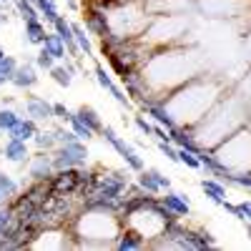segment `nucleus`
I'll return each mask as SVG.
<instances>
[{"mask_svg":"<svg viewBox=\"0 0 251 251\" xmlns=\"http://www.w3.org/2000/svg\"><path fill=\"white\" fill-rule=\"evenodd\" d=\"M73 239L80 241V246H113L123 221L118 214H108L100 208H80V214L68 224Z\"/></svg>","mask_w":251,"mask_h":251,"instance_id":"nucleus-1","label":"nucleus"},{"mask_svg":"<svg viewBox=\"0 0 251 251\" xmlns=\"http://www.w3.org/2000/svg\"><path fill=\"white\" fill-rule=\"evenodd\" d=\"M131 186V178L126 171H103L96 169V181H93V191L86 199H118L126 194V188ZM83 199V201H86Z\"/></svg>","mask_w":251,"mask_h":251,"instance_id":"nucleus-2","label":"nucleus"},{"mask_svg":"<svg viewBox=\"0 0 251 251\" xmlns=\"http://www.w3.org/2000/svg\"><path fill=\"white\" fill-rule=\"evenodd\" d=\"M86 163H88V149L80 138L55 146V151H53L55 171H60V169H80V166H86Z\"/></svg>","mask_w":251,"mask_h":251,"instance_id":"nucleus-3","label":"nucleus"},{"mask_svg":"<svg viewBox=\"0 0 251 251\" xmlns=\"http://www.w3.org/2000/svg\"><path fill=\"white\" fill-rule=\"evenodd\" d=\"M100 138L106 141L113 151H118V156L123 158V163L128 166L131 171H136V174H138V171H143V169H146V166H143V158L136 153V149H133L131 143H126V141H123V138H121V136H118L113 128H111V126H103Z\"/></svg>","mask_w":251,"mask_h":251,"instance_id":"nucleus-4","label":"nucleus"},{"mask_svg":"<svg viewBox=\"0 0 251 251\" xmlns=\"http://www.w3.org/2000/svg\"><path fill=\"white\" fill-rule=\"evenodd\" d=\"M78 183H80V169H60L50 178V188L58 196H78Z\"/></svg>","mask_w":251,"mask_h":251,"instance_id":"nucleus-5","label":"nucleus"},{"mask_svg":"<svg viewBox=\"0 0 251 251\" xmlns=\"http://www.w3.org/2000/svg\"><path fill=\"white\" fill-rule=\"evenodd\" d=\"M25 166H28V176H30V181H50L53 174H55L53 153H50V151L30 153V161H28Z\"/></svg>","mask_w":251,"mask_h":251,"instance_id":"nucleus-6","label":"nucleus"},{"mask_svg":"<svg viewBox=\"0 0 251 251\" xmlns=\"http://www.w3.org/2000/svg\"><path fill=\"white\" fill-rule=\"evenodd\" d=\"M93 78H96V83H98L103 91H108V93L113 96L116 103H121L123 108H131V106H133V100L126 96V91H121V86L113 80V75H111L106 68H103V66H96V68H93Z\"/></svg>","mask_w":251,"mask_h":251,"instance_id":"nucleus-7","label":"nucleus"},{"mask_svg":"<svg viewBox=\"0 0 251 251\" xmlns=\"http://www.w3.org/2000/svg\"><path fill=\"white\" fill-rule=\"evenodd\" d=\"M86 30L96 38H106L111 33V20H108V13L100 10L96 5H86Z\"/></svg>","mask_w":251,"mask_h":251,"instance_id":"nucleus-8","label":"nucleus"},{"mask_svg":"<svg viewBox=\"0 0 251 251\" xmlns=\"http://www.w3.org/2000/svg\"><path fill=\"white\" fill-rule=\"evenodd\" d=\"M13 86L18 91H30L38 86V66L35 60H25V63H18V68L13 73Z\"/></svg>","mask_w":251,"mask_h":251,"instance_id":"nucleus-9","label":"nucleus"},{"mask_svg":"<svg viewBox=\"0 0 251 251\" xmlns=\"http://www.w3.org/2000/svg\"><path fill=\"white\" fill-rule=\"evenodd\" d=\"M25 113L38 121V123H48L53 121V103H48L46 98H40V96H28L25 98Z\"/></svg>","mask_w":251,"mask_h":251,"instance_id":"nucleus-10","label":"nucleus"},{"mask_svg":"<svg viewBox=\"0 0 251 251\" xmlns=\"http://www.w3.org/2000/svg\"><path fill=\"white\" fill-rule=\"evenodd\" d=\"M3 156L5 161L15 163V166H25L30 161V149H28V141H18V138H8L3 146Z\"/></svg>","mask_w":251,"mask_h":251,"instance_id":"nucleus-11","label":"nucleus"},{"mask_svg":"<svg viewBox=\"0 0 251 251\" xmlns=\"http://www.w3.org/2000/svg\"><path fill=\"white\" fill-rule=\"evenodd\" d=\"M53 33H58V35H60V40L66 43L68 55H73V58H83V55H80V50H78V46H75L73 23H68V20L63 18V15H58V18H55V23H53Z\"/></svg>","mask_w":251,"mask_h":251,"instance_id":"nucleus-12","label":"nucleus"},{"mask_svg":"<svg viewBox=\"0 0 251 251\" xmlns=\"http://www.w3.org/2000/svg\"><path fill=\"white\" fill-rule=\"evenodd\" d=\"M113 246H116L118 251H138V249H146V239H143L138 231H133V228L123 226Z\"/></svg>","mask_w":251,"mask_h":251,"instance_id":"nucleus-13","label":"nucleus"},{"mask_svg":"<svg viewBox=\"0 0 251 251\" xmlns=\"http://www.w3.org/2000/svg\"><path fill=\"white\" fill-rule=\"evenodd\" d=\"M166 206L171 208V211L178 216V219H183V216H191V206H188V199L183 196V194H176V191H163V196H158Z\"/></svg>","mask_w":251,"mask_h":251,"instance_id":"nucleus-14","label":"nucleus"},{"mask_svg":"<svg viewBox=\"0 0 251 251\" xmlns=\"http://www.w3.org/2000/svg\"><path fill=\"white\" fill-rule=\"evenodd\" d=\"M46 38H48V33H46V23L43 20H25V30H23V40L28 46H43L46 43Z\"/></svg>","mask_w":251,"mask_h":251,"instance_id":"nucleus-15","label":"nucleus"},{"mask_svg":"<svg viewBox=\"0 0 251 251\" xmlns=\"http://www.w3.org/2000/svg\"><path fill=\"white\" fill-rule=\"evenodd\" d=\"M38 131H40L38 121H33L30 116H25V118H20V123L15 126L13 131H8L5 136H8V138H18V141H33Z\"/></svg>","mask_w":251,"mask_h":251,"instance_id":"nucleus-16","label":"nucleus"},{"mask_svg":"<svg viewBox=\"0 0 251 251\" xmlns=\"http://www.w3.org/2000/svg\"><path fill=\"white\" fill-rule=\"evenodd\" d=\"M73 33H75V46H78L80 55L83 58H93L96 50H93V40H91V33L86 30V25L73 23Z\"/></svg>","mask_w":251,"mask_h":251,"instance_id":"nucleus-17","label":"nucleus"},{"mask_svg":"<svg viewBox=\"0 0 251 251\" xmlns=\"http://www.w3.org/2000/svg\"><path fill=\"white\" fill-rule=\"evenodd\" d=\"M201 191L211 199L214 203L221 206V201L226 199V183H221L219 178H203L201 181Z\"/></svg>","mask_w":251,"mask_h":251,"instance_id":"nucleus-18","label":"nucleus"},{"mask_svg":"<svg viewBox=\"0 0 251 251\" xmlns=\"http://www.w3.org/2000/svg\"><path fill=\"white\" fill-rule=\"evenodd\" d=\"M136 183H138L141 191H146V194H163L161 186H158V181H156V169H143V171H138Z\"/></svg>","mask_w":251,"mask_h":251,"instance_id":"nucleus-19","label":"nucleus"},{"mask_svg":"<svg viewBox=\"0 0 251 251\" xmlns=\"http://www.w3.org/2000/svg\"><path fill=\"white\" fill-rule=\"evenodd\" d=\"M40 48H46L55 60H66V58H68V48H66V43L60 40V35H58V33H48L46 43L40 46Z\"/></svg>","mask_w":251,"mask_h":251,"instance_id":"nucleus-20","label":"nucleus"},{"mask_svg":"<svg viewBox=\"0 0 251 251\" xmlns=\"http://www.w3.org/2000/svg\"><path fill=\"white\" fill-rule=\"evenodd\" d=\"M75 116H78L83 123H86L93 133H100V131H103V121H100V116L96 113V108H91V106H80V108L75 111Z\"/></svg>","mask_w":251,"mask_h":251,"instance_id":"nucleus-21","label":"nucleus"},{"mask_svg":"<svg viewBox=\"0 0 251 251\" xmlns=\"http://www.w3.org/2000/svg\"><path fill=\"white\" fill-rule=\"evenodd\" d=\"M33 143H35V149L38 151H55V146H58V141H55V131L53 128H40L38 133H35V138H33Z\"/></svg>","mask_w":251,"mask_h":251,"instance_id":"nucleus-22","label":"nucleus"},{"mask_svg":"<svg viewBox=\"0 0 251 251\" xmlns=\"http://www.w3.org/2000/svg\"><path fill=\"white\" fill-rule=\"evenodd\" d=\"M35 3V8H38V15H40V20L43 23H55V18L60 15L58 13V5H55V0H33Z\"/></svg>","mask_w":251,"mask_h":251,"instance_id":"nucleus-23","label":"nucleus"},{"mask_svg":"<svg viewBox=\"0 0 251 251\" xmlns=\"http://www.w3.org/2000/svg\"><path fill=\"white\" fill-rule=\"evenodd\" d=\"M20 118H23V116H20L13 106H3V108H0V131H3V133L13 131L15 126L20 123Z\"/></svg>","mask_w":251,"mask_h":251,"instance_id":"nucleus-24","label":"nucleus"},{"mask_svg":"<svg viewBox=\"0 0 251 251\" xmlns=\"http://www.w3.org/2000/svg\"><path fill=\"white\" fill-rule=\"evenodd\" d=\"M48 73H50L53 83H58L60 88H71V83H73V73H71L66 66H58V63H55V66H53Z\"/></svg>","mask_w":251,"mask_h":251,"instance_id":"nucleus-25","label":"nucleus"},{"mask_svg":"<svg viewBox=\"0 0 251 251\" xmlns=\"http://www.w3.org/2000/svg\"><path fill=\"white\" fill-rule=\"evenodd\" d=\"M13 5H15V13L23 18V23H25V20H38V18H40L33 0H15Z\"/></svg>","mask_w":251,"mask_h":251,"instance_id":"nucleus-26","label":"nucleus"},{"mask_svg":"<svg viewBox=\"0 0 251 251\" xmlns=\"http://www.w3.org/2000/svg\"><path fill=\"white\" fill-rule=\"evenodd\" d=\"M0 191H3V194L8 196V201H10V199H15V196L20 194V186H18V181H15L10 174L0 171Z\"/></svg>","mask_w":251,"mask_h":251,"instance_id":"nucleus-27","label":"nucleus"},{"mask_svg":"<svg viewBox=\"0 0 251 251\" xmlns=\"http://www.w3.org/2000/svg\"><path fill=\"white\" fill-rule=\"evenodd\" d=\"M15 68H18V60H15L13 55H3V58H0V80H3V83H10Z\"/></svg>","mask_w":251,"mask_h":251,"instance_id":"nucleus-28","label":"nucleus"},{"mask_svg":"<svg viewBox=\"0 0 251 251\" xmlns=\"http://www.w3.org/2000/svg\"><path fill=\"white\" fill-rule=\"evenodd\" d=\"M68 126H71V128H73V133H75V136H78L80 141H91V138L96 136V133H93V131H91V128H88V126H86V123H83V121H80V118H78L75 113L71 116V121H68Z\"/></svg>","mask_w":251,"mask_h":251,"instance_id":"nucleus-29","label":"nucleus"},{"mask_svg":"<svg viewBox=\"0 0 251 251\" xmlns=\"http://www.w3.org/2000/svg\"><path fill=\"white\" fill-rule=\"evenodd\" d=\"M55 63H58V60H55L46 48H40V50H38V55H35V66H38V71H50Z\"/></svg>","mask_w":251,"mask_h":251,"instance_id":"nucleus-30","label":"nucleus"},{"mask_svg":"<svg viewBox=\"0 0 251 251\" xmlns=\"http://www.w3.org/2000/svg\"><path fill=\"white\" fill-rule=\"evenodd\" d=\"M178 163L188 166V169H201L199 156H196V153H191V151H186V149H178Z\"/></svg>","mask_w":251,"mask_h":251,"instance_id":"nucleus-31","label":"nucleus"},{"mask_svg":"<svg viewBox=\"0 0 251 251\" xmlns=\"http://www.w3.org/2000/svg\"><path fill=\"white\" fill-rule=\"evenodd\" d=\"M158 151L169 158L171 163H178V149H176L171 141H158Z\"/></svg>","mask_w":251,"mask_h":251,"instance_id":"nucleus-32","label":"nucleus"},{"mask_svg":"<svg viewBox=\"0 0 251 251\" xmlns=\"http://www.w3.org/2000/svg\"><path fill=\"white\" fill-rule=\"evenodd\" d=\"M55 141H58V146L60 143H71V141H78V136L73 133V128H63V126H55Z\"/></svg>","mask_w":251,"mask_h":251,"instance_id":"nucleus-33","label":"nucleus"},{"mask_svg":"<svg viewBox=\"0 0 251 251\" xmlns=\"http://www.w3.org/2000/svg\"><path fill=\"white\" fill-rule=\"evenodd\" d=\"M71 116H73V111H68L63 103H53V118H58L60 123H68Z\"/></svg>","mask_w":251,"mask_h":251,"instance_id":"nucleus-34","label":"nucleus"},{"mask_svg":"<svg viewBox=\"0 0 251 251\" xmlns=\"http://www.w3.org/2000/svg\"><path fill=\"white\" fill-rule=\"evenodd\" d=\"M133 126L143 133V136H153V126L149 123V118H143V116H136L133 118Z\"/></svg>","mask_w":251,"mask_h":251,"instance_id":"nucleus-35","label":"nucleus"},{"mask_svg":"<svg viewBox=\"0 0 251 251\" xmlns=\"http://www.w3.org/2000/svg\"><path fill=\"white\" fill-rule=\"evenodd\" d=\"M156 181H158V186H161V191H169V188H171V178L163 176L158 169H156Z\"/></svg>","mask_w":251,"mask_h":251,"instance_id":"nucleus-36","label":"nucleus"},{"mask_svg":"<svg viewBox=\"0 0 251 251\" xmlns=\"http://www.w3.org/2000/svg\"><path fill=\"white\" fill-rule=\"evenodd\" d=\"M239 208H241V214H244V221H251V201H241Z\"/></svg>","mask_w":251,"mask_h":251,"instance_id":"nucleus-37","label":"nucleus"},{"mask_svg":"<svg viewBox=\"0 0 251 251\" xmlns=\"http://www.w3.org/2000/svg\"><path fill=\"white\" fill-rule=\"evenodd\" d=\"M66 3H68L71 10H78V3H75V0H66Z\"/></svg>","mask_w":251,"mask_h":251,"instance_id":"nucleus-38","label":"nucleus"},{"mask_svg":"<svg viewBox=\"0 0 251 251\" xmlns=\"http://www.w3.org/2000/svg\"><path fill=\"white\" fill-rule=\"evenodd\" d=\"M5 20H8V13H5V10H0V25H3Z\"/></svg>","mask_w":251,"mask_h":251,"instance_id":"nucleus-39","label":"nucleus"},{"mask_svg":"<svg viewBox=\"0 0 251 251\" xmlns=\"http://www.w3.org/2000/svg\"><path fill=\"white\" fill-rule=\"evenodd\" d=\"M5 203H8V196H5L3 191H0V206H5Z\"/></svg>","mask_w":251,"mask_h":251,"instance_id":"nucleus-40","label":"nucleus"},{"mask_svg":"<svg viewBox=\"0 0 251 251\" xmlns=\"http://www.w3.org/2000/svg\"><path fill=\"white\" fill-rule=\"evenodd\" d=\"M246 236H249V239H251V221H249V224H246Z\"/></svg>","mask_w":251,"mask_h":251,"instance_id":"nucleus-41","label":"nucleus"},{"mask_svg":"<svg viewBox=\"0 0 251 251\" xmlns=\"http://www.w3.org/2000/svg\"><path fill=\"white\" fill-rule=\"evenodd\" d=\"M3 55H5V50H3V48H0V58H3Z\"/></svg>","mask_w":251,"mask_h":251,"instance_id":"nucleus-42","label":"nucleus"},{"mask_svg":"<svg viewBox=\"0 0 251 251\" xmlns=\"http://www.w3.org/2000/svg\"><path fill=\"white\" fill-rule=\"evenodd\" d=\"M3 86H5V83H3V80H0V88H3Z\"/></svg>","mask_w":251,"mask_h":251,"instance_id":"nucleus-43","label":"nucleus"},{"mask_svg":"<svg viewBox=\"0 0 251 251\" xmlns=\"http://www.w3.org/2000/svg\"><path fill=\"white\" fill-rule=\"evenodd\" d=\"M0 136H3V131H0Z\"/></svg>","mask_w":251,"mask_h":251,"instance_id":"nucleus-44","label":"nucleus"},{"mask_svg":"<svg viewBox=\"0 0 251 251\" xmlns=\"http://www.w3.org/2000/svg\"><path fill=\"white\" fill-rule=\"evenodd\" d=\"M13 3H15V0H13Z\"/></svg>","mask_w":251,"mask_h":251,"instance_id":"nucleus-45","label":"nucleus"}]
</instances>
